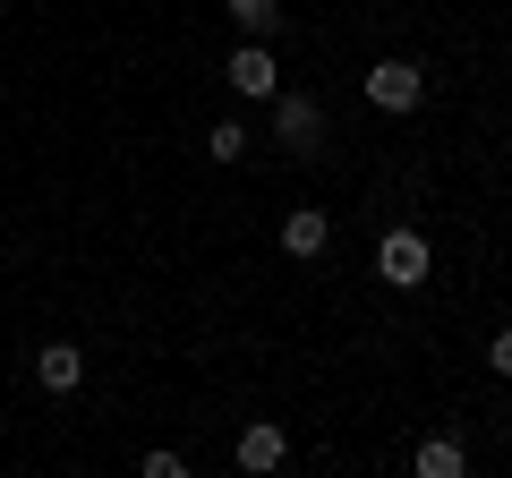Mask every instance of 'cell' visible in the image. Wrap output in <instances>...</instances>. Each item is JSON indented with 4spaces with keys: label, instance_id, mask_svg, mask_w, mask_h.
<instances>
[{
    "label": "cell",
    "instance_id": "13",
    "mask_svg": "<svg viewBox=\"0 0 512 478\" xmlns=\"http://www.w3.org/2000/svg\"><path fill=\"white\" fill-rule=\"evenodd\" d=\"M504 146H512V129H504Z\"/></svg>",
    "mask_w": 512,
    "mask_h": 478
},
{
    "label": "cell",
    "instance_id": "8",
    "mask_svg": "<svg viewBox=\"0 0 512 478\" xmlns=\"http://www.w3.org/2000/svg\"><path fill=\"white\" fill-rule=\"evenodd\" d=\"M222 9H231V26L248 43H274L282 35V0H222Z\"/></svg>",
    "mask_w": 512,
    "mask_h": 478
},
{
    "label": "cell",
    "instance_id": "7",
    "mask_svg": "<svg viewBox=\"0 0 512 478\" xmlns=\"http://www.w3.org/2000/svg\"><path fill=\"white\" fill-rule=\"evenodd\" d=\"M35 376H43V393H77V385H86V350H77V342H43L35 350Z\"/></svg>",
    "mask_w": 512,
    "mask_h": 478
},
{
    "label": "cell",
    "instance_id": "3",
    "mask_svg": "<svg viewBox=\"0 0 512 478\" xmlns=\"http://www.w3.org/2000/svg\"><path fill=\"white\" fill-rule=\"evenodd\" d=\"M274 137L299 163H316V154H325V103H316V94H274Z\"/></svg>",
    "mask_w": 512,
    "mask_h": 478
},
{
    "label": "cell",
    "instance_id": "5",
    "mask_svg": "<svg viewBox=\"0 0 512 478\" xmlns=\"http://www.w3.org/2000/svg\"><path fill=\"white\" fill-rule=\"evenodd\" d=\"M325 248H333V214H325V205H291V214H282V257L316 265Z\"/></svg>",
    "mask_w": 512,
    "mask_h": 478
},
{
    "label": "cell",
    "instance_id": "10",
    "mask_svg": "<svg viewBox=\"0 0 512 478\" xmlns=\"http://www.w3.org/2000/svg\"><path fill=\"white\" fill-rule=\"evenodd\" d=\"M205 154H214V163H239V154H248V129H239V120H222V129L205 137Z\"/></svg>",
    "mask_w": 512,
    "mask_h": 478
},
{
    "label": "cell",
    "instance_id": "4",
    "mask_svg": "<svg viewBox=\"0 0 512 478\" xmlns=\"http://www.w3.org/2000/svg\"><path fill=\"white\" fill-rule=\"evenodd\" d=\"M222 77H231V94H248V103H274V94H282V60H274V43H239V52L222 60Z\"/></svg>",
    "mask_w": 512,
    "mask_h": 478
},
{
    "label": "cell",
    "instance_id": "11",
    "mask_svg": "<svg viewBox=\"0 0 512 478\" xmlns=\"http://www.w3.org/2000/svg\"><path fill=\"white\" fill-rule=\"evenodd\" d=\"M146 478H188V453H171V444H154V453H146Z\"/></svg>",
    "mask_w": 512,
    "mask_h": 478
},
{
    "label": "cell",
    "instance_id": "2",
    "mask_svg": "<svg viewBox=\"0 0 512 478\" xmlns=\"http://www.w3.org/2000/svg\"><path fill=\"white\" fill-rule=\"evenodd\" d=\"M427 265H436V248H427V231H410V222H393V231L376 239V274L393 282V291H419Z\"/></svg>",
    "mask_w": 512,
    "mask_h": 478
},
{
    "label": "cell",
    "instance_id": "1",
    "mask_svg": "<svg viewBox=\"0 0 512 478\" xmlns=\"http://www.w3.org/2000/svg\"><path fill=\"white\" fill-rule=\"evenodd\" d=\"M359 86H367V103H376V111H419L427 103V69H419V60H402V52L367 60Z\"/></svg>",
    "mask_w": 512,
    "mask_h": 478
},
{
    "label": "cell",
    "instance_id": "9",
    "mask_svg": "<svg viewBox=\"0 0 512 478\" xmlns=\"http://www.w3.org/2000/svg\"><path fill=\"white\" fill-rule=\"evenodd\" d=\"M410 470H419V478H461V470H470V453H461L453 436H427L419 453H410Z\"/></svg>",
    "mask_w": 512,
    "mask_h": 478
},
{
    "label": "cell",
    "instance_id": "6",
    "mask_svg": "<svg viewBox=\"0 0 512 478\" xmlns=\"http://www.w3.org/2000/svg\"><path fill=\"white\" fill-rule=\"evenodd\" d=\"M231 461H239L248 478H265V470H282V461H291V436H282L274 419H248V427H239V444H231Z\"/></svg>",
    "mask_w": 512,
    "mask_h": 478
},
{
    "label": "cell",
    "instance_id": "12",
    "mask_svg": "<svg viewBox=\"0 0 512 478\" xmlns=\"http://www.w3.org/2000/svg\"><path fill=\"white\" fill-rule=\"evenodd\" d=\"M487 368H495V376H512V325H495V342H487Z\"/></svg>",
    "mask_w": 512,
    "mask_h": 478
}]
</instances>
